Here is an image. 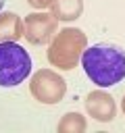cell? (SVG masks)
<instances>
[{
  "mask_svg": "<svg viewBox=\"0 0 125 133\" xmlns=\"http://www.w3.org/2000/svg\"><path fill=\"white\" fill-rule=\"evenodd\" d=\"M85 129H88V121L79 112H65L56 125L58 133H83Z\"/></svg>",
  "mask_w": 125,
  "mask_h": 133,
  "instance_id": "obj_9",
  "label": "cell"
},
{
  "mask_svg": "<svg viewBox=\"0 0 125 133\" xmlns=\"http://www.w3.org/2000/svg\"><path fill=\"white\" fill-rule=\"evenodd\" d=\"M23 37V19L17 12H0V42H19Z\"/></svg>",
  "mask_w": 125,
  "mask_h": 133,
  "instance_id": "obj_7",
  "label": "cell"
},
{
  "mask_svg": "<svg viewBox=\"0 0 125 133\" xmlns=\"http://www.w3.org/2000/svg\"><path fill=\"white\" fill-rule=\"evenodd\" d=\"M31 56L17 42H0V87H17L31 75Z\"/></svg>",
  "mask_w": 125,
  "mask_h": 133,
  "instance_id": "obj_3",
  "label": "cell"
},
{
  "mask_svg": "<svg viewBox=\"0 0 125 133\" xmlns=\"http://www.w3.org/2000/svg\"><path fill=\"white\" fill-rule=\"evenodd\" d=\"M29 91L40 104H58L67 94V81L52 69H40L29 79Z\"/></svg>",
  "mask_w": 125,
  "mask_h": 133,
  "instance_id": "obj_4",
  "label": "cell"
},
{
  "mask_svg": "<svg viewBox=\"0 0 125 133\" xmlns=\"http://www.w3.org/2000/svg\"><path fill=\"white\" fill-rule=\"evenodd\" d=\"M88 48V35L79 27H63L48 44V62L60 71H71L81 62V54Z\"/></svg>",
  "mask_w": 125,
  "mask_h": 133,
  "instance_id": "obj_2",
  "label": "cell"
},
{
  "mask_svg": "<svg viewBox=\"0 0 125 133\" xmlns=\"http://www.w3.org/2000/svg\"><path fill=\"white\" fill-rule=\"evenodd\" d=\"M50 12L56 17V21L71 23L81 17L83 12V0H52Z\"/></svg>",
  "mask_w": 125,
  "mask_h": 133,
  "instance_id": "obj_8",
  "label": "cell"
},
{
  "mask_svg": "<svg viewBox=\"0 0 125 133\" xmlns=\"http://www.w3.org/2000/svg\"><path fill=\"white\" fill-rule=\"evenodd\" d=\"M2 6H4V0H0V12H2Z\"/></svg>",
  "mask_w": 125,
  "mask_h": 133,
  "instance_id": "obj_12",
  "label": "cell"
},
{
  "mask_svg": "<svg viewBox=\"0 0 125 133\" xmlns=\"http://www.w3.org/2000/svg\"><path fill=\"white\" fill-rule=\"evenodd\" d=\"M58 29V21L52 12H46V10H35V12H29L25 15V21H23V37L33 44V46H44V44H50V39L54 37Z\"/></svg>",
  "mask_w": 125,
  "mask_h": 133,
  "instance_id": "obj_5",
  "label": "cell"
},
{
  "mask_svg": "<svg viewBox=\"0 0 125 133\" xmlns=\"http://www.w3.org/2000/svg\"><path fill=\"white\" fill-rule=\"evenodd\" d=\"M81 66L98 87H113L125 79V50L117 44L100 42L83 50Z\"/></svg>",
  "mask_w": 125,
  "mask_h": 133,
  "instance_id": "obj_1",
  "label": "cell"
},
{
  "mask_svg": "<svg viewBox=\"0 0 125 133\" xmlns=\"http://www.w3.org/2000/svg\"><path fill=\"white\" fill-rule=\"evenodd\" d=\"M85 112L98 123H110L117 116L115 98L104 89H94L85 96Z\"/></svg>",
  "mask_w": 125,
  "mask_h": 133,
  "instance_id": "obj_6",
  "label": "cell"
},
{
  "mask_svg": "<svg viewBox=\"0 0 125 133\" xmlns=\"http://www.w3.org/2000/svg\"><path fill=\"white\" fill-rule=\"evenodd\" d=\"M27 4L35 10H46V8H50L52 0H27Z\"/></svg>",
  "mask_w": 125,
  "mask_h": 133,
  "instance_id": "obj_10",
  "label": "cell"
},
{
  "mask_svg": "<svg viewBox=\"0 0 125 133\" xmlns=\"http://www.w3.org/2000/svg\"><path fill=\"white\" fill-rule=\"evenodd\" d=\"M121 110H123V114H125V96H123V100H121Z\"/></svg>",
  "mask_w": 125,
  "mask_h": 133,
  "instance_id": "obj_11",
  "label": "cell"
}]
</instances>
